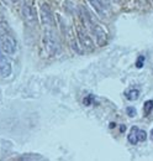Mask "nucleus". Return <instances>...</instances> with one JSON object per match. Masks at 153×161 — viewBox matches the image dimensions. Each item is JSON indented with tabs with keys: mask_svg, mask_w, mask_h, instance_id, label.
<instances>
[{
	"mask_svg": "<svg viewBox=\"0 0 153 161\" xmlns=\"http://www.w3.org/2000/svg\"><path fill=\"white\" fill-rule=\"evenodd\" d=\"M126 112H127V115H129V117H132V118H134V117L137 115V110H136L135 107H127Z\"/></svg>",
	"mask_w": 153,
	"mask_h": 161,
	"instance_id": "9",
	"label": "nucleus"
},
{
	"mask_svg": "<svg viewBox=\"0 0 153 161\" xmlns=\"http://www.w3.org/2000/svg\"><path fill=\"white\" fill-rule=\"evenodd\" d=\"M152 136H153V129H152Z\"/></svg>",
	"mask_w": 153,
	"mask_h": 161,
	"instance_id": "12",
	"label": "nucleus"
},
{
	"mask_svg": "<svg viewBox=\"0 0 153 161\" xmlns=\"http://www.w3.org/2000/svg\"><path fill=\"white\" fill-rule=\"evenodd\" d=\"M143 63H145V56H140L137 62H136V67L137 68H142L143 67Z\"/></svg>",
	"mask_w": 153,
	"mask_h": 161,
	"instance_id": "10",
	"label": "nucleus"
},
{
	"mask_svg": "<svg viewBox=\"0 0 153 161\" xmlns=\"http://www.w3.org/2000/svg\"><path fill=\"white\" fill-rule=\"evenodd\" d=\"M41 21L43 27L46 26H53V15L52 11L50 9V6L47 4H42L41 5Z\"/></svg>",
	"mask_w": 153,
	"mask_h": 161,
	"instance_id": "4",
	"label": "nucleus"
},
{
	"mask_svg": "<svg viewBox=\"0 0 153 161\" xmlns=\"http://www.w3.org/2000/svg\"><path fill=\"white\" fill-rule=\"evenodd\" d=\"M147 139V133L137 126H132L130 129V133L127 135V140L132 145H137L138 142H142Z\"/></svg>",
	"mask_w": 153,
	"mask_h": 161,
	"instance_id": "3",
	"label": "nucleus"
},
{
	"mask_svg": "<svg viewBox=\"0 0 153 161\" xmlns=\"http://www.w3.org/2000/svg\"><path fill=\"white\" fill-rule=\"evenodd\" d=\"M13 72V68H11V63L10 61L8 60L6 56H4L1 52H0V76L6 78L11 75Z\"/></svg>",
	"mask_w": 153,
	"mask_h": 161,
	"instance_id": "5",
	"label": "nucleus"
},
{
	"mask_svg": "<svg viewBox=\"0 0 153 161\" xmlns=\"http://www.w3.org/2000/svg\"><path fill=\"white\" fill-rule=\"evenodd\" d=\"M22 16L24 20L26 21V24L30 27H36L37 25V14H36V9L34 6V3L27 1L22 6Z\"/></svg>",
	"mask_w": 153,
	"mask_h": 161,
	"instance_id": "2",
	"label": "nucleus"
},
{
	"mask_svg": "<svg viewBox=\"0 0 153 161\" xmlns=\"http://www.w3.org/2000/svg\"><path fill=\"white\" fill-rule=\"evenodd\" d=\"M125 97H126V99H129V101H137L138 97H140V89H137V88H131V89L125 91Z\"/></svg>",
	"mask_w": 153,
	"mask_h": 161,
	"instance_id": "7",
	"label": "nucleus"
},
{
	"mask_svg": "<svg viewBox=\"0 0 153 161\" xmlns=\"http://www.w3.org/2000/svg\"><path fill=\"white\" fill-rule=\"evenodd\" d=\"M143 113H145L146 118L153 120V101L152 99L145 102V104H143Z\"/></svg>",
	"mask_w": 153,
	"mask_h": 161,
	"instance_id": "6",
	"label": "nucleus"
},
{
	"mask_svg": "<svg viewBox=\"0 0 153 161\" xmlns=\"http://www.w3.org/2000/svg\"><path fill=\"white\" fill-rule=\"evenodd\" d=\"M89 3L99 15H104V8H103V4L100 0H89Z\"/></svg>",
	"mask_w": 153,
	"mask_h": 161,
	"instance_id": "8",
	"label": "nucleus"
},
{
	"mask_svg": "<svg viewBox=\"0 0 153 161\" xmlns=\"http://www.w3.org/2000/svg\"><path fill=\"white\" fill-rule=\"evenodd\" d=\"M120 130H121V131H125V130H126V126H125V125H122V126L120 128Z\"/></svg>",
	"mask_w": 153,
	"mask_h": 161,
	"instance_id": "11",
	"label": "nucleus"
},
{
	"mask_svg": "<svg viewBox=\"0 0 153 161\" xmlns=\"http://www.w3.org/2000/svg\"><path fill=\"white\" fill-rule=\"evenodd\" d=\"M42 42H43V46H45L46 51L50 55H56L59 51V42H58L57 34H56V30H55V25L45 27V34H43Z\"/></svg>",
	"mask_w": 153,
	"mask_h": 161,
	"instance_id": "1",
	"label": "nucleus"
}]
</instances>
